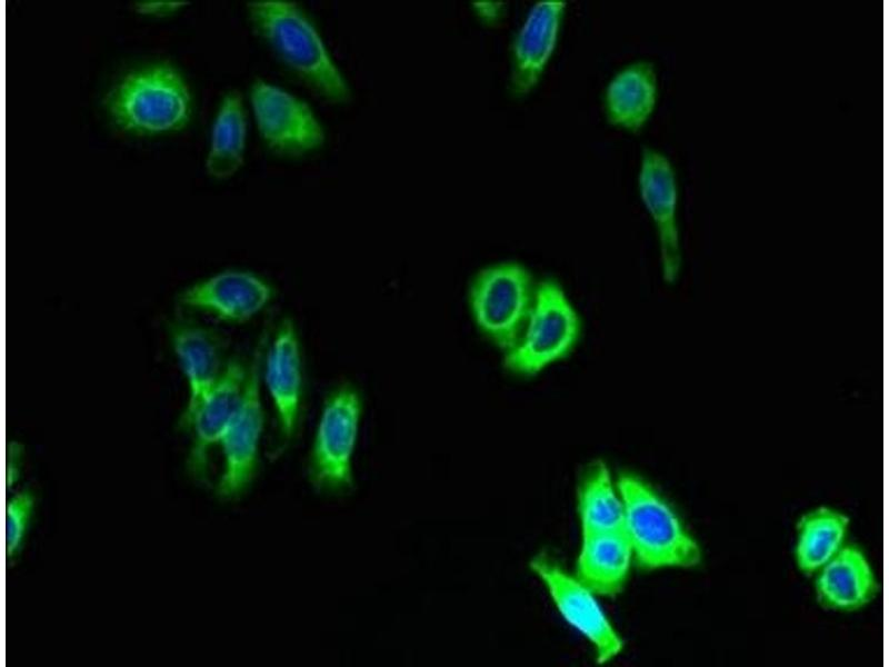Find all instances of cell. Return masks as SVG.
<instances>
[{
	"instance_id": "1",
	"label": "cell",
	"mask_w": 889,
	"mask_h": 667,
	"mask_svg": "<svg viewBox=\"0 0 889 667\" xmlns=\"http://www.w3.org/2000/svg\"><path fill=\"white\" fill-rule=\"evenodd\" d=\"M246 10L253 33L288 74L329 103L350 101V86L302 6L290 0H252Z\"/></svg>"
},
{
	"instance_id": "2",
	"label": "cell",
	"mask_w": 889,
	"mask_h": 667,
	"mask_svg": "<svg viewBox=\"0 0 889 667\" xmlns=\"http://www.w3.org/2000/svg\"><path fill=\"white\" fill-rule=\"evenodd\" d=\"M102 104L113 127L134 137L179 132L193 115L189 84L168 62H152L126 72L108 90Z\"/></svg>"
},
{
	"instance_id": "3",
	"label": "cell",
	"mask_w": 889,
	"mask_h": 667,
	"mask_svg": "<svg viewBox=\"0 0 889 667\" xmlns=\"http://www.w3.org/2000/svg\"><path fill=\"white\" fill-rule=\"evenodd\" d=\"M616 486L623 505V529L640 568H690L700 563V546L649 484L622 472Z\"/></svg>"
},
{
	"instance_id": "4",
	"label": "cell",
	"mask_w": 889,
	"mask_h": 667,
	"mask_svg": "<svg viewBox=\"0 0 889 667\" xmlns=\"http://www.w3.org/2000/svg\"><path fill=\"white\" fill-rule=\"evenodd\" d=\"M581 318L553 278L538 281L536 299L518 339L503 352L502 365L511 375L531 378L568 358L581 337Z\"/></svg>"
},
{
	"instance_id": "5",
	"label": "cell",
	"mask_w": 889,
	"mask_h": 667,
	"mask_svg": "<svg viewBox=\"0 0 889 667\" xmlns=\"http://www.w3.org/2000/svg\"><path fill=\"white\" fill-rule=\"evenodd\" d=\"M538 281L515 260L481 268L471 279L468 303L479 332L506 352L518 341L532 310Z\"/></svg>"
},
{
	"instance_id": "6",
	"label": "cell",
	"mask_w": 889,
	"mask_h": 667,
	"mask_svg": "<svg viewBox=\"0 0 889 667\" xmlns=\"http://www.w3.org/2000/svg\"><path fill=\"white\" fill-rule=\"evenodd\" d=\"M249 101L259 138L270 153L298 159L323 147L326 130L303 99L256 78L249 88Z\"/></svg>"
},
{
	"instance_id": "7",
	"label": "cell",
	"mask_w": 889,
	"mask_h": 667,
	"mask_svg": "<svg viewBox=\"0 0 889 667\" xmlns=\"http://www.w3.org/2000/svg\"><path fill=\"white\" fill-rule=\"evenodd\" d=\"M361 412V398L350 386L338 388L324 402L308 467L317 489L342 492L353 486L352 456Z\"/></svg>"
},
{
	"instance_id": "8",
	"label": "cell",
	"mask_w": 889,
	"mask_h": 667,
	"mask_svg": "<svg viewBox=\"0 0 889 667\" xmlns=\"http://www.w3.org/2000/svg\"><path fill=\"white\" fill-rule=\"evenodd\" d=\"M637 187L656 230L662 279L673 285L682 267L678 221L679 183L675 166L665 152L651 146L642 147Z\"/></svg>"
},
{
	"instance_id": "9",
	"label": "cell",
	"mask_w": 889,
	"mask_h": 667,
	"mask_svg": "<svg viewBox=\"0 0 889 667\" xmlns=\"http://www.w3.org/2000/svg\"><path fill=\"white\" fill-rule=\"evenodd\" d=\"M529 567L562 618L590 643L598 664H606L622 651L623 641L596 594L545 555L533 557Z\"/></svg>"
},
{
	"instance_id": "10",
	"label": "cell",
	"mask_w": 889,
	"mask_h": 667,
	"mask_svg": "<svg viewBox=\"0 0 889 667\" xmlns=\"http://www.w3.org/2000/svg\"><path fill=\"white\" fill-rule=\"evenodd\" d=\"M567 2L538 0L527 10L509 48L507 89L521 100L539 84L559 41Z\"/></svg>"
},
{
	"instance_id": "11",
	"label": "cell",
	"mask_w": 889,
	"mask_h": 667,
	"mask_svg": "<svg viewBox=\"0 0 889 667\" xmlns=\"http://www.w3.org/2000/svg\"><path fill=\"white\" fill-rule=\"evenodd\" d=\"M261 348L248 370L244 397L234 419L223 434L219 446L223 455V469L216 485V495L224 500L243 494L256 477L259 464V444L264 425L260 398Z\"/></svg>"
},
{
	"instance_id": "12",
	"label": "cell",
	"mask_w": 889,
	"mask_h": 667,
	"mask_svg": "<svg viewBox=\"0 0 889 667\" xmlns=\"http://www.w3.org/2000/svg\"><path fill=\"white\" fill-rule=\"evenodd\" d=\"M248 370L239 361L227 364L221 377L188 412H182L179 425L191 434L188 470L199 481L208 480L209 451L219 445L242 404Z\"/></svg>"
},
{
	"instance_id": "13",
	"label": "cell",
	"mask_w": 889,
	"mask_h": 667,
	"mask_svg": "<svg viewBox=\"0 0 889 667\" xmlns=\"http://www.w3.org/2000/svg\"><path fill=\"white\" fill-rule=\"evenodd\" d=\"M272 296V287L260 276L228 269L189 286L180 293L179 301L224 321L243 322L260 312Z\"/></svg>"
},
{
	"instance_id": "14",
	"label": "cell",
	"mask_w": 889,
	"mask_h": 667,
	"mask_svg": "<svg viewBox=\"0 0 889 667\" xmlns=\"http://www.w3.org/2000/svg\"><path fill=\"white\" fill-rule=\"evenodd\" d=\"M658 99L656 64L641 58L626 63L609 79L602 93V110L611 127L638 133L651 119Z\"/></svg>"
},
{
	"instance_id": "15",
	"label": "cell",
	"mask_w": 889,
	"mask_h": 667,
	"mask_svg": "<svg viewBox=\"0 0 889 667\" xmlns=\"http://www.w3.org/2000/svg\"><path fill=\"white\" fill-rule=\"evenodd\" d=\"M264 380L284 441L297 428L302 397V361L297 330L284 319L272 340L266 358Z\"/></svg>"
},
{
	"instance_id": "16",
	"label": "cell",
	"mask_w": 889,
	"mask_h": 667,
	"mask_svg": "<svg viewBox=\"0 0 889 667\" xmlns=\"http://www.w3.org/2000/svg\"><path fill=\"white\" fill-rule=\"evenodd\" d=\"M170 340L189 388V398L183 410L188 412L221 377L227 366L222 364V346L211 329L183 317L171 323Z\"/></svg>"
},
{
	"instance_id": "17",
	"label": "cell",
	"mask_w": 889,
	"mask_h": 667,
	"mask_svg": "<svg viewBox=\"0 0 889 667\" xmlns=\"http://www.w3.org/2000/svg\"><path fill=\"white\" fill-rule=\"evenodd\" d=\"M632 560L625 529L582 536L575 576L597 596L611 597L623 589Z\"/></svg>"
},
{
	"instance_id": "18",
	"label": "cell",
	"mask_w": 889,
	"mask_h": 667,
	"mask_svg": "<svg viewBox=\"0 0 889 667\" xmlns=\"http://www.w3.org/2000/svg\"><path fill=\"white\" fill-rule=\"evenodd\" d=\"M817 573L816 594L826 608L853 611L866 606L876 593L871 566L856 546H843Z\"/></svg>"
},
{
	"instance_id": "19",
	"label": "cell",
	"mask_w": 889,
	"mask_h": 667,
	"mask_svg": "<svg viewBox=\"0 0 889 667\" xmlns=\"http://www.w3.org/2000/svg\"><path fill=\"white\" fill-rule=\"evenodd\" d=\"M247 132L242 94L236 89L228 90L220 99L211 126L204 161L210 178L227 180L239 171L244 161Z\"/></svg>"
},
{
	"instance_id": "20",
	"label": "cell",
	"mask_w": 889,
	"mask_h": 667,
	"mask_svg": "<svg viewBox=\"0 0 889 667\" xmlns=\"http://www.w3.org/2000/svg\"><path fill=\"white\" fill-rule=\"evenodd\" d=\"M843 512L818 507L801 517L797 527L795 557L805 574L817 573L843 546L849 527Z\"/></svg>"
},
{
	"instance_id": "21",
	"label": "cell",
	"mask_w": 889,
	"mask_h": 667,
	"mask_svg": "<svg viewBox=\"0 0 889 667\" xmlns=\"http://www.w3.org/2000/svg\"><path fill=\"white\" fill-rule=\"evenodd\" d=\"M582 536L623 529V505L608 466L597 460L587 469L578 490Z\"/></svg>"
},
{
	"instance_id": "22",
	"label": "cell",
	"mask_w": 889,
	"mask_h": 667,
	"mask_svg": "<svg viewBox=\"0 0 889 667\" xmlns=\"http://www.w3.org/2000/svg\"><path fill=\"white\" fill-rule=\"evenodd\" d=\"M34 510L29 489L16 492L6 505V556L12 559L21 550Z\"/></svg>"
},
{
	"instance_id": "23",
	"label": "cell",
	"mask_w": 889,
	"mask_h": 667,
	"mask_svg": "<svg viewBox=\"0 0 889 667\" xmlns=\"http://www.w3.org/2000/svg\"><path fill=\"white\" fill-rule=\"evenodd\" d=\"M188 4L178 0H143L133 4L136 12L147 17H168Z\"/></svg>"
}]
</instances>
